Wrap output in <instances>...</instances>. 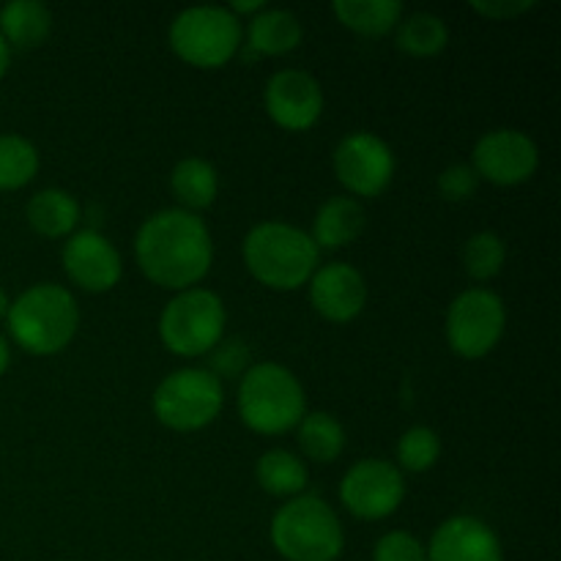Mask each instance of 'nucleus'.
I'll list each match as a JSON object with an SVG mask.
<instances>
[{
  "label": "nucleus",
  "mask_w": 561,
  "mask_h": 561,
  "mask_svg": "<svg viewBox=\"0 0 561 561\" xmlns=\"http://www.w3.org/2000/svg\"><path fill=\"white\" fill-rule=\"evenodd\" d=\"M135 255L151 283L186 290L201 283L214 261V241L206 222L184 208H162L140 225Z\"/></svg>",
  "instance_id": "obj_1"
},
{
  "label": "nucleus",
  "mask_w": 561,
  "mask_h": 561,
  "mask_svg": "<svg viewBox=\"0 0 561 561\" xmlns=\"http://www.w3.org/2000/svg\"><path fill=\"white\" fill-rule=\"evenodd\" d=\"M9 332L22 351L33 356H53L75 340L80 310L75 296L53 283L27 288L5 312Z\"/></svg>",
  "instance_id": "obj_2"
},
{
  "label": "nucleus",
  "mask_w": 561,
  "mask_h": 561,
  "mask_svg": "<svg viewBox=\"0 0 561 561\" xmlns=\"http://www.w3.org/2000/svg\"><path fill=\"white\" fill-rule=\"evenodd\" d=\"M244 263L266 288L294 290L316 272L318 247L305 230L268 219L244 236Z\"/></svg>",
  "instance_id": "obj_3"
},
{
  "label": "nucleus",
  "mask_w": 561,
  "mask_h": 561,
  "mask_svg": "<svg viewBox=\"0 0 561 561\" xmlns=\"http://www.w3.org/2000/svg\"><path fill=\"white\" fill-rule=\"evenodd\" d=\"M239 414L250 431L263 436L288 433L305 416V389L277 362L252 365L239 383Z\"/></svg>",
  "instance_id": "obj_4"
},
{
  "label": "nucleus",
  "mask_w": 561,
  "mask_h": 561,
  "mask_svg": "<svg viewBox=\"0 0 561 561\" xmlns=\"http://www.w3.org/2000/svg\"><path fill=\"white\" fill-rule=\"evenodd\" d=\"M272 546L288 561H337L345 535L323 499L296 496L274 513Z\"/></svg>",
  "instance_id": "obj_5"
},
{
  "label": "nucleus",
  "mask_w": 561,
  "mask_h": 561,
  "mask_svg": "<svg viewBox=\"0 0 561 561\" xmlns=\"http://www.w3.org/2000/svg\"><path fill=\"white\" fill-rule=\"evenodd\" d=\"M170 47L197 69H219L241 47V20L228 5H192L170 22Z\"/></svg>",
  "instance_id": "obj_6"
},
{
  "label": "nucleus",
  "mask_w": 561,
  "mask_h": 561,
  "mask_svg": "<svg viewBox=\"0 0 561 561\" xmlns=\"http://www.w3.org/2000/svg\"><path fill=\"white\" fill-rule=\"evenodd\" d=\"M225 305L214 290L186 288L164 305L159 337L179 356H203L222 340Z\"/></svg>",
  "instance_id": "obj_7"
},
{
  "label": "nucleus",
  "mask_w": 561,
  "mask_h": 561,
  "mask_svg": "<svg viewBox=\"0 0 561 561\" xmlns=\"http://www.w3.org/2000/svg\"><path fill=\"white\" fill-rule=\"evenodd\" d=\"M225 403L222 381L203 367L170 373L153 392V414L170 431H201L211 425Z\"/></svg>",
  "instance_id": "obj_8"
},
{
  "label": "nucleus",
  "mask_w": 561,
  "mask_h": 561,
  "mask_svg": "<svg viewBox=\"0 0 561 561\" xmlns=\"http://www.w3.org/2000/svg\"><path fill=\"white\" fill-rule=\"evenodd\" d=\"M507 327L504 301L488 288H469L447 310V343L463 359H482Z\"/></svg>",
  "instance_id": "obj_9"
},
{
  "label": "nucleus",
  "mask_w": 561,
  "mask_h": 561,
  "mask_svg": "<svg viewBox=\"0 0 561 561\" xmlns=\"http://www.w3.org/2000/svg\"><path fill=\"white\" fill-rule=\"evenodd\" d=\"M405 482L398 466L381 458H367L351 466L340 482V502L362 520H381L400 507Z\"/></svg>",
  "instance_id": "obj_10"
},
{
  "label": "nucleus",
  "mask_w": 561,
  "mask_h": 561,
  "mask_svg": "<svg viewBox=\"0 0 561 561\" xmlns=\"http://www.w3.org/2000/svg\"><path fill=\"white\" fill-rule=\"evenodd\" d=\"M334 173L354 195L376 197L392 181L394 153L373 131H351L334 148Z\"/></svg>",
  "instance_id": "obj_11"
},
{
  "label": "nucleus",
  "mask_w": 561,
  "mask_h": 561,
  "mask_svg": "<svg viewBox=\"0 0 561 561\" xmlns=\"http://www.w3.org/2000/svg\"><path fill=\"white\" fill-rule=\"evenodd\" d=\"M540 164L537 142L526 131L493 129L477 140L474 173L499 186L524 184Z\"/></svg>",
  "instance_id": "obj_12"
},
{
  "label": "nucleus",
  "mask_w": 561,
  "mask_h": 561,
  "mask_svg": "<svg viewBox=\"0 0 561 561\" xmlns=\"http://www.w3.org/2000/svg\"><path fill=\"white\" fill-rule=\"evenodd\" d=\"M266 113L288 131H305L316 126L323 113L321 82L301 69H283L266 82Z\"/></svg>",
  "instance_id": "obj_13"
},
{
  "label": "nucleus",
  "mask_w": 561,
  "mask_h": 561,
  "mask_svg": "<svg viewBox=\"0 0 561 561\" xmlns=\"http://www.w3.org/2000/svg\"><path fill=\"white\" fill-rule=\"evenodd\" d=\"M64 268L71 283L91 294L115 288L124 274L118 250L99 230H77L64 244Z\"/></svg>",
  "instance_id": "obj_14"
},
{
  "label": "nucleus",
  "mask_w": 561,
  "mask_h": 561,
  "mask_svg": "<svg viewBox=\"0 0 561 561\" xmlns=\"http://www.w3.org/2000/svg\"><path fill=\"white\" fill-rule=\"evenodd\" d=\"M310 301L327 321H354L367 301V283L348 263H327L310 277Z\"/></svg>",
  "instance_id": "obj_15"
},
{
  "label": "nucleus",
  "mask_w": 561,
  "mask_h": 561,
  "mask_svg": "<svg viewBox=\"0 0 561 561\" xmlns=\"http://www.w3.org/2000/svg\"><path fill=\"white\" fill-rule=\"evenodd\" d=\"M427 551V561H502V542L485 520L455 515L444 520Z\"/></svg>",
  "instance_id": "obj_16"
},
{
  "label": "nucleus",
  "mask_w": 561,
  "mask_h": 561,
  "mask_svg": "<svg viewBox=\"0 0 561 561\" xmlns=\"http://www.w3.org/2000/svg\"><path fill=\"white\" fill-rule=\"evenodd\" d=\"M365 230V208L354 201V197H329L321 208H318L316 219H312L310 239L316 247H345L356 241Z\"/></svg>",
  "instance_id": "obj_17"
},
{
  "label": "nucleus",
  "mask_w": 561,
  "mask_h": 561,
  "mask_svg": "<svg viewBox=\"0 0 561 561\" xmlns=\"http://www.w3.org/2000/svg\"><path fill=\"white\" fill-rule=\"evenodd\" d=\"M80 222V203L75 195L58 186L36 192L27 203V225L47 239H64L75 233Z\"/></svg>",
  "instance_id": "obj_18"
},
{
  "label": "nucleus",
  "mask_w": 561,
  "mask_h": 561,
  "mask_svg": "<svg viewBox=\"0 0 561 561\" xmlns=\"http://www.w3.org/2000/svg\"><path fill=\"white\" fill-rule=\"evenodd\" d=\"M53 31V14L38 0H11L0 9V36L9 47H38Z\"/></svg>",
  "instance_id": "obj_19"
},
{
  "label": "nucleus",
  "mask_w": 561,
  "mask_h": 561,
  "mask_svg": "<svg viewBox=\"0 0 561 561\" xmlns=\"http://www.w3.org/2000/svg\"><path fill=\"white\" fill-rule=\"evenodd\" d=\"M301 22L288 9H263L247 25L250 47L261 55H285L301 44Z\"/></svg>",
  "instance_id": "obj_20"
},
{
  "label": "nucleus",
  "mask_w": 561,
  "mask_h": 561,
  "mask_svg": "<svg viewBox=\"0 0 561 561\" xmlns=\"http://www.w3.org/2000/svg\"><path fill=\"white\" fill-rule=\"evenodd\" d=\"M170 190H173L175 201L184 206V211H201L217 201L219 192V175L208 159L203 157H186L170 173Z\"/></svg>",
  "instance_id": "obj_21"
},
{
  "label": "nucleus",
  "mask_w": 561,
  "mask_h": 561,
  "mask_svg": "<svg viewBox=\"0 0 561 561\" xmlns=\"http://www.w3.org/2000/svg\"><path fill=\"white\" fill-rule=\"evenodd\" d=\"M334 16L362 36H383L403 16V3L398 0H334Z\"/></svg>",
  "instance_id": "obj_22"
},
{
  "label": "nucleus",
  "mask_w": 561,
  "mask_h": 561,
  "mask_svg": "<svg viewBox=\"0 0 561 561\" xmlns=\"http://www.w3.org/2000/svg\"><path fill=\"white\" fill-rule=\"evenodd\" d=\"M261 488L272 496H299L307 488V469L288 449H268L255 466Z\"/></svg>",
  "instance_id": "obj_23"
},
{
  "label": "nucleus",
  "mask_w": 561,
  "mask_h": 561,
  "mask_svg": "<svg viewBox=\"0 0 561 561\" xmlns=\"http://www.w3.org/2000/svg\"><path fill=\"white\" fill-rule=\"evenodd\" d=\"M299 447L301 453L318 463H332L345 449V431L332 414L327 411H312L301 416L299 425Z\"/></svg>",
  "instance_id": "obj_24"
},
{
  "label": "nucleus",
  "mask_w": 561,
  "mask_h": 561,
  "mask_svg": "<svg viewBox=\"0 0 561 561\" xmlns=\"http://www.w3.org/2000/svg\"><path fill=\"white\" fill-rule=\"evenodd\" d=\"M449 42L447 22L431 11H416L398 22V47L414 58H431L438 55Z\"/></svg>",
  "instance_id": "obj_25"
},
{
  "label": "nucleus",
  "mask_w": 561,
  "mask_h": 561,
  "mask_svg": "<svg viewBox=\"0 0 561 561\" xmlns=\"http://www.w3.org/2000/svg\"><path fill=\"white\" fill-rule=\"evenodd\" d=\"M38 173V151L27 137L0 135V190H20Z\"/></svg>",
  "instance_id": "obj_26"
},
{
  "label": "nucleus",
  "mask_w": 561,
  "mask_h": 561,
  "mask_svg": "<svg viewBox=\"0 0 561 561\" xmlns=\"http://www.w3.org/2000/svg\"><path fill=\"white\" fill-rule=\"evenodd\" d=\"M507 261V250H504L502 236L482 230L474 233L463 247V266L471 279H491L496 277Z\"/></svg>",
  "instance_id": "obj_27"
},
{
  "label": "nucleus",
  "mask_w": 561,
  "mask_h": 561,
  "mask_svg": "<svg viewBox=\"0 0 561 561\" xmlns=\"http://www.w3.org/2000/svg\"><path fill=\"white\" fill-rule=\"evenodd\" d=\"M442 455V438L431 427H409L398 442V460L409 471H427Z\"/></svg>",
  "instance_id": "obj_28"
},
{
  "label": "nucleus",
  "mask_w": 561,
  "mask_h": 561,
  "mask_svg": "<svg viewBox=\"0 0 561 561\" xmlns=\"http://www.w3.org/2000/svg\"><path fill=\"white\" fill-rule=\"evenodd\" d=\"M250 348L241 340H219L211 351H208V373L214 378H233L244 376L250 370Z\"/></svg>",
  "instance_id": "obj_29"
},
{
  "label": "nucleus",
  "mask_w": 561,
  "mask_h": 561,
  "mask_svg": "<svg viewBox=\"0 0 561 561\" xmlns=\"http://www.w3.org/2000/svg\"><path fill=\"white\" fill-rule=\"evenodd\" d=\"M373 561H427V551L409 531H389L376 542Z\"/></svg>",
  "instance_id": "obj_30"
},
{
  "label": "nucleus",
  "mask_w": 561,
  "mask_h": 561,
  "mask_svg": "<svg viewBox=\"0 0 561 561\" xmlns=\"http://www.w3.org/2000/svg\"><path fill=\"white\" fill-rule=\"evenodd\" d=\"M477 184H480V175L474 173L471 164H449L438 173V192L444 201H469L477 192Z\"/></svg>",
  "instance_id": "obj_31"
},
{
  "label": "nucleus",
  "mask_w": 561,
  "mask_h": 561,
  "mask_svg": "<svg viewBox=\"0 0 561 561\" xmlns=\"http://www.w3.org/2000/svg\"><path fill=\"white\" fill-rule=\"evenodd\" d=\"M535 0H471V9L491 20H515L535 9Z\"/></svg>",
  "instance_id": "obj_32"
},
{
  "label": "nucleus",
  "mask_w": 561,
  "mask_h": 561,
  "mask_svg": "<svg viewBox=\"0 0 561 561\" xmlns=\"http://www.w3.org/2000/svg\"><path fill=\"white\" fill-rule=\"evenodd\" d=\"M228 9L233 11L236 16H239V14H257V11L266 9V3H263V0H233Z\"/></svg>",
  "instance_id": "obj_33"
},
{
  "label": "nucleus",
  "mask_w": 561,
  "mask_h": 561,
  "mask_svg": "<svg viewBox=\"0 0 561 561\" xmlns=\"http://www.w3.org/2000/svg\"><path fill=\"white\" fill-rule=\"evenodd\" d=\"M9 64H11V47L5 44V38L0 36V80H3V75L9 71Z\"/></svg>",
  "instance_id": "obj_34"
},
{
  "label": "nucleus",
  "mask_w": 561,
  "mask_h": 561,
  "mask_svg": "<svg viewBox=\"0 0 561 561\" xmlns=\"http://www.w3.org/2000/svg\"><path fill=\"white\" fill-rule=\"evenodd\" d=\"M11 362V351H9V343L3 340V334H0V376L5 373V367H9Z\"/></svg>",
  "instance_id": "obj_35"
},
{
  "label": "nucleus",
  "mask_w": 561,
  "mask_h": 561,
  "mask_svg": "<svg viewBox=\"0 0 561 561\" xmlns=\"http://www.w3.org/2000/svg\"><path fill=\"white\" fill-rule=\"evenodd\" d=\"M5 312H9V296H5V290L0 288V318H5Z\"/></svg>",
  "instance_id": "obj_36"
}]
</instances>
